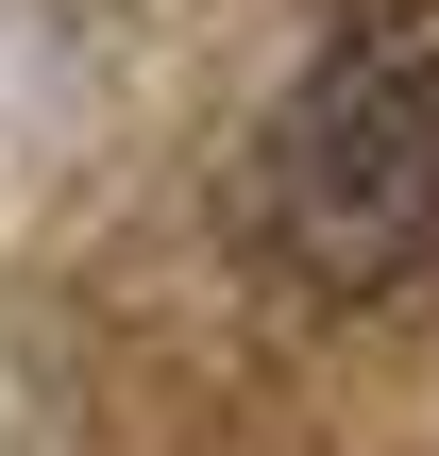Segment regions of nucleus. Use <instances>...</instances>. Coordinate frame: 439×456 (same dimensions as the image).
Instances as JSON below:
<instances>
[{
	"instance_id": "f257e3e1",
	"label": "nucleus",
	"mask_w": 439,
	"mask_h": 456,
	"mask_svg": "<svg viewBox=\"0 0 439 456\" xmlns=\"http://www.w3.org/2000/svg\"><path fill=\"white\" fill-rule=\"evenodd\" d=\"M271 237L321 288L439 271V0H355L271 118Z\"/></svg>"
}]
</instances>
